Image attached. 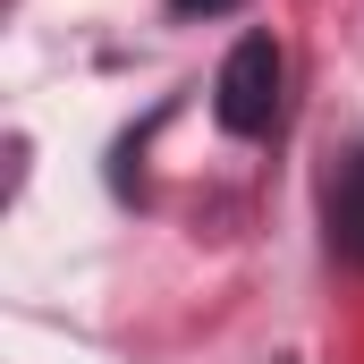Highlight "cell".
I'll return each instance as SVG.
<instances>
[{
  "label": "cell",
  "mask_w": 364,
  "mask_h": 364,
  "mask_svg": "<svg viewBox=\"0 0 364 364\" xmlns=\"http://www.w3.org/2000/svg\"><path fill=\"white\" fill-rule=\"evenodd\" d=\"M279 43L272 34H246L229 60H220V85H212V110L229 136H272L279 127Z\"/></svg>",
  "instance_id": "obj_1"
},
{
  "label": "cell",
  "mask_w": 364,
  "mask_h": 364,
  "mask_svg": "<svg viewBox=\"0 0 364 364\" xmlns=\"http://www.w3.org/2000/svg\"><path fill=\"white\" fill-rule=\"evenodd\" d=\"M331 237L364 263V153L339 170V186H331Z\"/></svg>",
  "instance_id": "obj_2"
},
{
  "label": "cell",
  "mask_w": 364,
  "mask_h": 364,
  "mask_svg": "<svg viewBox=\"0 0 364 364\" xmlns=\"http://www.w3.org/2000/svg\"><path fill=\"white\" fill-rule=\"evenodd\" d=\"M178 17H229V9H246V0H170Z\"/></svg>",
  "instance_id": "obj_3"
}]
</instances>
